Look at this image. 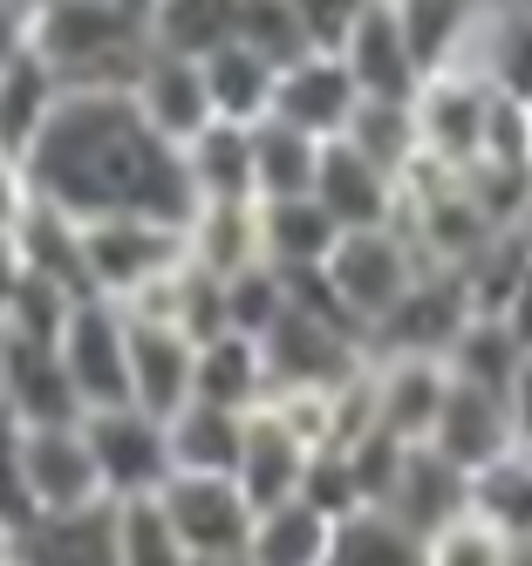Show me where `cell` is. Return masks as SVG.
I'll return each instance as SVG.
<instances>
[{"instance_id":"obj_8","label":"cell","mask_w":532,"mask_h":566,"mask_svg":"<svg viewBox=\"0 0 532 566\" xmlns=\"http://www.w3.org/2000/svg\"><path fill=\"white\" fill-rule=\"evenodd\" d=\"M55 355H62V369L82 396V417L131 402V314L116 301H75Z\"/></svg>"},{"instance_id":"obj_49","label":"cell","mask_w":532,"mask_h":566,"mask_svg":"<svg viewBox=\"0 0 532 566\" xmlns=\"http://www.w3.org/2000/svg\"><path fill=\"white\" fill-rule=\"evenodd\" d=\"M212 566H260V559H253V553H239V559H212Z\"/></svg>"},{"instance_id":"obj_10","label":"cell","mask_w":532,"mask_h":566,"mask_svg":"<svg viewBox=\"0 0 532 566\" xmlns=\"http://www.w3.org/2000/svg\"><path fill=\"white\" fill-rule=\"evenodd\" d=\"M335 55L348 62L362 103H417L424 96V62H417V49H409V34H403L396 0H368V14L348 28V42Z\"/></svg>"},{"instance_id":"obj_29","label":"cell","mask_w":532,"mask_h":566,"mask_svg":"<svg viewBox=\"0 0 532 566\" xmlns=\"http://www.w3.org/2000/svg\"><path fill=\"white\" fill-rule=\"evenodd\" d=\"M335 525L321 505L307 499H286V505H267L260 525H253V553L260 566H327V546H335Z\"/></svg>"},{"instance_id":"obj_13","label":"cell","mask_w":532,"mask_h":566,"mask_svg":"<svg viewBox=\"0 0 532 566\" xmlns=\"http://www.w3.org/2000/svg\"><path fill=\"white\" fill-rule=\"evenodd\" d=\"M131 103L137 116L164 137V144H191L198 130H212L219 116H212V90H205V69L191 55H171V49H150V62L137 69V83H131Z\"/></svg>"},{"instance_id":"obj_39","label":"cell","mask_w":532,"mask_h":566,"mask_svg":"<svg viewBox=\"0 0 532 566\" xmlns=\"http://www.w3.org/2000/svg\"><path fill=\"white\" fill-rule=\"evenodd\" d=\"M424 566H512V539L491 518L465 512L458 525H444V533L424 539Z\"/></svg>"},{"instance_id":"obj_7","label":"cell","mask_w":532,"mask_h":566,"mask_svg":"<svg viewBox=\"0 0 532 566\" xmlns=\"http://www.w3.org/2000/svg\"><path fill=\"white\" fill-rule=\"evenodd\" d=\"M157 512L171 518V533L185 539V553L198 566L212 559H239L246 546H253V499L239 492V478H198V471H178L171 484L157 492Z\"/></svg>"},{"instance_id":"obj_26","label":"cell","mask_w":532,"mask_h":566,"mask_svg":"<svg viewBox=\"0 0 532 566\" xmlns=\"http://www.w3.org/2000/svg\"><path fill=\"white\" fill-rule=\"evenodd\" d=\"M267 396H273V376H267L260 342H246V335L198 342V396H191V402H212V410L253 417Z\"/></svg>"},{"instance_id":"obj_37","label":"cell","mask_w":532,"mask_h":566,"mask_svg":"<svg viewBox=\"0 0 532 566\" xmlns=\"http://www.w3.org/2000/svg\"><path fill=\"white\" fill-rule=\"evenodd\" d=\"M286 307H294V280H286L273 260H260V266H246V273L226 280V335L267 342Z\"/></svg>"},{"instance_id":"obj_23","label":"cell","mask_w":532,"mask_h":566,"mask_svg":"<svg viewBox=\"0 0 532 566\" xmlns=\"http://www.w3.org/2000/svg\"><path fill=\"white\" fill-rule=\"evenodd\" d=\"M335 239H342V226L327 219L321 198H273V206H260V253L286 280L321 273L327 253H335Z\"/></svg>"},{"instance_id":"obj_17","label":"cell","mask_w":532,"mask_h":566,"mask_svg":"<svg viewBox=\"0 0 532 566\" xmlns=\"http://www.w3.org/2000/svg\"><path fill=\"white\" fill-rule=\"evenodd\" d=\"M383 512L396 525H409L417 539H430V533H444V525H458L471 512V471H458L444 451H430V443H409Z\"/></svg>"},{"instance_id":"obj_18","label":"cell","mask_w":532,"mask_h":566,"mask_svg":"<svg viewBox=\"0 0 532 566\" xmlns=\"http://www.w3.org/2000/svg\"><path fill=\"white\" fill-rule=\"evenodd\" d=\"M450 396V361L430 355H376V430L396 443H430Z\"/></svg>"},{"instance_id":"obj_3","label":"cell","mask_w":532,"mask_h":566,"mask_svg":"<svg viewBox=\"0 0 532 566\" xmlns=\"http://www.w3.org/2000/svg\"><path fill=\"white\" fill-rule=\"evenodd\" d=\"M430 273L424 247L409 239V226H368V232H342L335 253L321 266V287L335 294V307L355 328L376 342V328L403 307V294Z\"/></svg>"},{"instance_id":"obj_50","label":"cell","mask_w":532,"mask_h":566,"mask_svg":"<svg viewBox=\"0 0 532 566\" xmlns=\"http://www.w3.org/2000/svg\"><path fill=\"white\" fill-rule=\"evenodd\" d=\"M491 8H499V14H505V8H532V0H491Z\"/></svg>"},{"instance_id":"obj_14","label":"cell","mask_w":532,"mask_h":566,"mask_svg":"<svg viewBox=\"0 0 532 566\" xmlns=\"http://www.w3.org/2000/svg\"><path fill=\"white\" fill-rule=\"evenodd\" d=\"M314 198L327 206L342 232H368V226H403V178H389L383 165H368V157L335 137L321 150V178H314Z\"/></svg>"},{"instance_id":"obj_28","label":"cell","mask_w":532,"mask_h":566,"mask_svg":"<svg viewBox=\"0 0 532 566\" xmlns=\"http://www.w3.org/2000/svg\"><path fill=\"white\" fill-rule=\"evenodd\" d=\"M55 103H62V83L49 75L41 55H28V62H14L8 75H0V157H8V165H21V157L34 150V137L49 130Z\"/></svg>"},{"instance_id":"obj_9","label":"cell","mask_w":532,"mask_h":566,"mask_svg":"<svg viewBox=\"0 0 532 566\" xmlns=\"http://www.w3.org/2000/svg\"><path fill=\"white\" fill-rule=\"evenodd\" d=\"M471 294H465V273L450 266H430L417 287L403 294V307L376 328V355H430V361H450V348H458V335L471 328Z\"/></svg>"},{"instance_id":"obj_41","label":"cell","mask_w":532,"mask_h":566,"mask_svg":"<svg viewBox=\"0 0 532 566\" xmlns=\"http://www.w3.org/2000/svg\"><path fill=\"white\" fill-rule=\"evenodd\" d=\"M239 42L260 49V55H273L280 69L301 62V55H314L307 34H301V21L286 14V0H239Z\"/></svg>"},{"instance_id":"obj_6","label":"cell","mask_w":532,"mask_h":566,"mask_svg":"<svg viewBox=\"0 0 532 566\" xmlns=\"http://www.w3.org/2000/svg\"><path fill=\"white\" fill-rule=\"evenodd\" d=\"M82 430H90V451H96V471H103L109 505L157 499L164 484L178 478V464H171V430H164V417H144L137 402H123V410H90V417H82Z\"/></svg>"},{"instance_id":"obj_35","label":"cell","mask_w":532,"mask_h":566,"mask_svg":"<svg viewBox=\"0 0 532 566\" xmlns=\"http://www.w3.org/2000/svg\"><path fill=\"white\" fill-rule=\"evenodd\" d=\"M348 144L368 157V165H383L389 178L409 185V171L424 165L417 103H362V109H355V124H348Z\"/></svg>"},{"instance_id":"obj_44","label":"cell","mask_w":532,"mask_h":566,"mask_svg":"<svg viewBox=\"0 0 532 566\" xmlns=\"http://www.w3.org/2000/svg\"><path fill=\"white\" fill-rule=\"evenodd\" d=\"M28 212H34V185H28L21 165H8V157H0V247H14V239H21Z\"/></svg>"},{"instance_id":"obj_21","label":"cell","mask_w":532,"mask_h":566,"mask_svg":"<svg viewBox=\"0 0 532 566\" xmlns=\"http://www.w3.org/2000/svg\"><path fill=\"white\" fill-rule=\"evenodd\" d=\"M314 458L321 451H307V443L260 402V410L246 417V451H239V471L232 478H239V492L253 499V512H267V505H286V499L307 492Z\"/></svg>"},{"instance_id":"obj_38","label":"cell","mask_w":532,"mask_h":566,"mask_svg":"<svg viewBox=\"0 0 532 566\" xmlns=\"http://www.w3.org/2000/svg\"><path fill=\"white\" fill-rule=\"evenodd\" d=\"M471 512L491 518L505 539H532V451H512L471 478Z\"/></svg>"},{"instance_id":"obj_15","label":"cell","mask_w":532,"mask_h":566,"mask_svg":"<svg viewBox=\"0 0 532 566\" xmlns=\"http://www.w3.org/2000/svg\"><path fill=\"white\" fill-rule=\"evenodd\" d=\"M198 396V342L171 321H131V402L171 423Z\"/></svg>"},{"instance_id":"obj_43","label":"cell","mask_w":532,"mask_h":566,"mask_svg":"<svg viewBox=\"0 0 532 566\" xmlns=\"http://www.w3.org/2000/svg\"><path fill=\"white\" fill-rule=\"evenodd\" d=\"M286 14L301 21L307 49H327V55H335V49L348 42V28L368 14V0H286Z\"/></svg>"},{"instance_id":"obj_32","label":"cell","mask_w":532,"mask_h":566,"mask_svg":"<svg viewBox=\"0 0 532 566\" xmlns=\"http://www.w3.org/2000/svg\"><path fill=\"white\" fill-rule=\"evenodd\" d=\"M150 42L171 55H191V62L219 55L239 42V0H157Z\"/></svg>"},{"instance_id":"obj_48","label":"cell","mask_w":532,"mask_h":566,"mask_svg":"<svg viewBox=\"0 0 532 566\" xmlns=\"http://www.w3.org/2000/svg\"><path fill=\"white\" fill-rule=\"evenodd\" d=\"M14 559V533H8V525H0V566H8Z\"/></svg>"},{"instance_id":"obj_40","label":"cell","mask_w":532,"mask_h":566,"mask_svg":"<svg viewBox=\"0 0 532 566\" xmlns=\"http://www.w3.org/2000/svg\"><path fill=\"white\" fill-rule=\"evenodd\" d=\"M116 512H123V566H198L185 553V539L171 533V518L157 512V499L116 505Z\"/></svg>"},{"instance_id":"obj_51","label":"cell","mask_w":532,"mask_h":566,"mask_svg":"<svg viewBox=\"0 0 532 566\" xmlns=\"http://www.w3.org/2000/svg\"><path fill=\"white\" fill-rule=\"evenodd\" d=\"M0 417H8V402H0Z\"/></svg>"},{"instance_id":"obj_12","label":"cell","mask_w":532,"mask_h":566,"mask_svg":"<svg viewBox=\"0 0 532 566\" xmlns=\"http://www.w3.org/2000/svg\"><path fill=\"white\" fill-rule=\"evenodd\" d=\"M21 458H28L34 512H90V505H109L96 451H90V430H82V423L21 430Z\"/></svg>"},{"instance_id":"obj_30","label":"cell","mask_w":532,"mask_h":566,"mask_svg":"<svg viewBox=\"0 0 532 566\" xmlns=\"http://www.w3.org/2000/svg\"><path fill=\"white\" fill-rule=\"evenodd\" d=\"M321 150H327V144L286 130L280 116L253 124V191H260V206H273V198H314Z\"/></svg>"},{"instance_id":"obj_45","label":"cell","mask_w":532,"mask_h":566,"mask_svg":"<svg viewBox=\"0 0 532 566\" xmlns=\"http://www.w3.org/2000/svg\"><path fill=\"white\" fill-rule=\"evenodd\" d=\"M34 55V8L28 0H0V75Z\"/></svg>"},{"instance_id":"obj_31","label":"cell","mask_w":532,"mask_h":566,"mask_svg":"<svg viewBox=\"0 0 532 566\" xmlns=\"http://www.w3.org/2000/svg\"><path fill=\"white\" fill-rule=\"evenodd\" d=\"M185 247H191V266L205 273H246V266H260V206H198V219L185 226Z\"/></svg>"},{"instance_id":"obj_27","label":"cell","mask_w":532,"mask_h":566,"mask_svg":"<svg viewBox=\"0 0 532 566\" xmlns=\"http://www.w3.org/2000/svg\"><path fill=\"white\" fill-rule=\"evenodd\" d=\"M164 430H171V464L178 471H198V478H232L239 471V451H246V417L239 410L185 402Z\"/></svg>"},{"instance_id":"obj_16","label":"cell","mask_w":532,"mask_h":566,"mask_svg":"<svg viewBox=\"0 0 532 566\" xmlns=\"http://www.w3.org/2000/svg\"><path fill=\"white\" fill-rule=\"evenodd\" d=\"M430 451H444L458 471H491L499 458L525 451L519 430H512V410H505V396H491V389H471L450 376V396H444V417L430 430Z\"/></svg>"},{"instance_id":"obj_42","label":"cell","mask_w":532,"mask_h":566,"mask_svg":"<svg viewBox=\"0 0 532 566\" xmlns=\"http://www.w3.org/2000/svg\"><path fill=\"white\" fill-rule=\"evenodd\" d=\"M41 512H34V492H28V458H21V423L0 417V525L8 533H28Z\"/></svg>"},{"instance_id":"obj_36","label":"cell","mask_w":532,"mask_h":566,"mask_svg":"<svg viewBox=\"0 0 532 566\" xmlns=\"http://www.w3.org/2000/svg\"><path fill=\"white\" fill-rule=\"evenodd\" d=\"M327 566H424V539L396 525L389 512H348L335 525V546H327Z\"/></svg>"},{"instance_id":"obj_24","label":"cell","mask_w":532,"mask_h":566,"mask_svg":"<svg viewBox=\"0 0 532 566\" xmlns=\"http://www.w3.org/2000/svg\"><path fill=\"white\" fill-rule=\"evenodd\" d=\"M185 178L198 191V206H260L253 191V130L212 124L185 144Z\"/></svg>"},{"instance_id":"obj_34","label":"cell","mask_w":532,"mask_h":566,"mask_svg":"<svg viewBox=\"0 0 532 566\" xmlns=\"http://www.w3.org/2000/svg\"><path fill=\"white\" fill-rule=\"evenodd\" d=\"M14 260L28 273H41V280H55V287L90 301V280H82V226L69 212H55V206H41V198H34V212H28V226L14 239Z\"/></svg>"},{"instance_id":"obj_11","label":"cell","mask_w":532,"mask_h":566,"mask_svg":"<svg viewBox=\"0 0 532 566\" xmlns=\"http://www.w3.org/2000/svg\"><path fill=\"white\" fill-rule=\"evenodd\" d=\"M355 109H362V90H355V75H348L342 55L314 49V55H301V62L280 69L273 116H280L286 130H301V137H314V144H335V137H348Z\"/></svg>"},{"instance_id":"obj_2","label":"cell","mask_w":532,"mask_h":566,"mask_svg":"<svg viewBox=\"0 0 532 566\" xmlns=\"http://www.w3.org/2000/svg\"><path fill=\"white\" fill-rule=\"evenodd\" d=\"M150 21L123 14L116 0H41L34 8V55L62 90H123L150 62Z\"/></svg>"},{"instance_id":"obj_4","label":"cell","mask_w":532,"mask_h":566,"mask_svg":"<svg viewBox=\"0 0 532 566\" xmlns=\"http://www.w3.org/2000/svg\"><path fill=\"white\" fill-rule=\"evenodd\" d=\"M185 260H191L185 226H157V219H90L82 226V280H90V301L131 307L157 280H171Z\"/></svg>"},{"instance_id":"obj_52","label":"cell","mask_w":532,"mask_h":566,"mask_svg":"<svg viewBox=\"0 0 532 566\" xmlns=\"http://www.w3.org/2000/svg\"><path fill=\"white\" fill-rule=\"evenodd\" d=\"M8 566H14V559H8Z\"/></svg>"},{"instance_id":"obj_33","label":"cell","mask_w":532,"mask_h":566,"mask_svg":"<svg viewBox=\"0 0 532 566\" xmlns=\"http://www.w3.org/2000/svg\"><path fill=\"white\" fill-rule=\"evenodd\" d=\"M525 355H532V348L519 342L512 321H499V314H471V328L458 335V348H450V376L471 382V389L505 396L512 376L525 369Z\"/></svg>"},{"instance_id":"obj_47","label":"cell","mask_w":532,"mask_h":566,"mask_svg":"<svg viewBox=\"0 0 532 566\" xmlns=\"http://www.w3.org/2000/svg\"><path fill=\"white\" fill-rule=\"evenodd\" d=\"M512 566H532V539H512Z\"/></svg>"},{"instance_id":"obj_1","label":"cell","mask_w":532,"mask_h":566,"mask_svg":"<svg viewBox=\"0 0 532 566\" xmlns=\"http://www.w3.org/2000/svg\"><path fill=\"white\" fill-rule=\"evenodd\" d=\"M41 206L90 219H157L191 226L198 191L185 178V150L164 144L123 90H62L49 130L21 157Z\"/></svg>"},{"instance_id":"obj_22","label":"cell","mask_w":532,"mask_h":566,"mask_svg":"<svg viewBox=\"0 0 532 566\" xmlns=\"http://www.w3.org/2000/svg\"><path fill=\"white\" fill-rule=\"evenodd\" d=\"M403 34L424 62V83L450 69H471L478 42H484V21H491V0H396Z\"/></svg>"},{"instance_id":"obj_5","label":"cell","mask_w":532,"mask_h":566,"mask_svg":"<svg viewBox=\"0 0 532 566\" xmlns=\"http://www.w3.org/2000/svg\"><path fill=\"white\" fill-rule=\"evenodd\" d=\"M499 90L471 69H450V75H430L424 96H417V130H424V165L465 178L484 165L491 150V124H499Z\"/></svg>"},{"instance_id":"obj_19","label":"cell","mask_w":532,"mask_h":566,"mask_svg":"<svg viewBox=\"0 0 532 566\" xmlns=\"http://www.w3.org/2000/svg\"><path fill=\"white\" fill-rule=\"evenodd\" d=\"M14 566H123V512H41L28 533H14Z\"/></svg>"},{"instance_id":"obj_46","label":"cell","mask_w":532,"mask_h":566,"mask_svg":"<svg viewBox=\"0 0 532 566\" xmlns=\"http://www.w3.org/2000/svg\"><path fill=\"white\" fill-rule=\"evenodd\" d=\"M505 410H512L519 443L532 451V355H525V369H519V376H512V389H505Z\"/></svg>"},{"instance_id":"obj_25","label":"cell","mask_w":532,"mask_h":566,"mask_svg":"<svg viewBox=\"0 0 532 566\" xmlns=\"http://www.w3.org/2000/svg\"><path fill=\"white\" fill-rule=\"evenodd\" d=\"M205 90H212V116L219 124H239V130H253L273 116V90H280V62L260 55V49H219V55H205Z\"/></svg>"},{"instance_id":"obj_20","label":"cell","mask_w":532,"mask_h":566,"mask_svg":"<svg viewBox=\"0 0 532 566\" xmlns=\"http://www.w3.org/2000/svg\"><path fill=\"white\" fill-rule=\"evenodd\" d=\"M0 402L21 430H49V423H82V396L62 369L55 348H28V342H0Z\"/></svg>"}]
</instances>
